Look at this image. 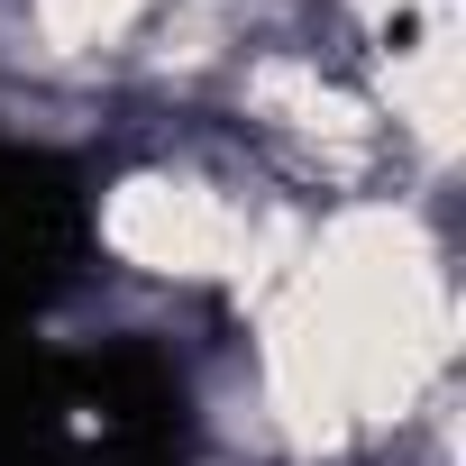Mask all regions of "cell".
<instances>
[{"label":"cell","instance_id":"obj_2","mask_svg":"<svg viewBox=\"0 0 466 466\" xmlns=\"http://www.w3.org/2000/svg\"><path fill=\"white\" fill-rule=\"evenodd\" d=\"M83 257V192L65 165L0 147V393H10V339L65 293Z\"/></svg>","mask_w":466,"mask_h":466},{"label":"cell","instance_id":"obj_1","mask_svg":"<svg viewBox=\"0 0 466 466\" xmlns=\"http://www.w3.org/2000/svg\"><path fill=\"white\" fill-rule=\"evenodd\" d=\"M0 466H192V411L147 348L46 357L0 393Z\"/></svg>","mask_w":466,"mask_h":466}]
</instances>
